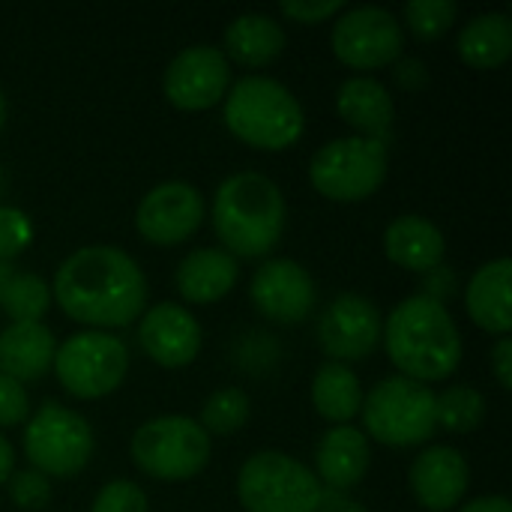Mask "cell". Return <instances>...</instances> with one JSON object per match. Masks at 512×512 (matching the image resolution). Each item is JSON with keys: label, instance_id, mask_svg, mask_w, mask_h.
Returning a JSON list of instances; mask_svg holds the SVG:
<instances>
[{"label": "cell", "instance_id": "obj_1", "mask_svg": "<svg viewBox=\"0 0 512 512\" xmlns=\"http://www.w3.org/2000/svg\"><path fill=\"white\" fill-rule=\"evenodd\" d=\"M51 297L66 318L87 330L108 333L144 315L147 276L141 264L117 246H84L57 267Z\"/></svg>", "mask_w": 512, "mask_h": 512}, {"label": "cell", "instance_id": "obj_2", "mask_svg": "<svg viewBox=\"0 0 512 512\" xmlns=\"http://www.w3.org/2000/svg\"><path fill=\"white\" fill-rule=\"evenodd\" d=\"M381 342L402 378L435 384L447 381L462 363V333L444 303L423 294L405 297L384 321Z\"/></svg>", "mask_w": 512, "mask_h": 512}, {"label": "cell", "instance_id": "obj_3", "mask_svg": "<svg viewBox=\"0 0 512 512\" xmlns=\"http://www.w3.org/2000/svg\"><path fill=\"white\" fill-rule=\"evenodd\" d=\"M285 198L273 177L237 171L213 195V231L234 258H267L285 234Z\"/></svg>", "mask_w": 512, "mask_h": 512}, {"label": "cell", "instance_id": "obj_4", "mask_svg": "<svg viewBox=\"0 0 512 512\" xmlns=\"http://www.w3.org/2000/svg\"><path fill=\"white\" fill-rule=\"evenodd\" d=\"M222 102L228 132L255 150H288L306 132L300 99L270 75H243L228 87Z\"/></svg>", "mask_w": 512, "mask_h": 512}, {"label": "cell", "instance_id": "obj_5", "mask_svg": "<svg viewBox=\"0 0 512 512\" xmlns=\"http://www.w3.org/2000/svg\"><path fill=\"white\" fill-rule=\"evenodd\" d=\"M435 396L438 393L432 387L402 375L378 381L360 408L363 426L369 432L366 438L399 450L426 444L438 429Z\"/></svg>", "mask_w": 512, "mask_h": 512}, {"label": "cell", "instance_id": "obj_6", "mask_svg": "<svg viewBox=\"0 0 512 512\" xmlns=\"http://www.w3.org/2000/svg\"><path fill=\"white\" fill-rule=\"evenodd\" d=\"M129 453L141 474L159 483H186L210 465L213 444L198 420L165 414L135 429Z\"/></svg>", "mask_w": 512, "mask_h": 512}, {"label": "cell", "instance_id": "obj_7", "mask_svg": "<svg viewBox=\"0 0 512 512\" xmlns=\"http://www.w3.org/2000/svg\"><path fill=\"white\" fill-rule=\"evenodd\" d=\"M321 495L315 471L282 450L249 456L237 474V501L246 512H315Z\"/></svg>", "mask_w": 512, "mask_h": 512}, {"label": "cell", "instance_id": "obj_8", "mask_svg": "<svg viewBox=\"0 0 512 512\" xmlns=\"http://www.w3.org/2000/svg\"><path fill=\"white\" fill-rule=\"evenodd\" d=\"M390 171V147L372 138L348 135L321 144L309 162V183L330 201L354 204L372 198Z\"/></svg>", "mask_w": 512, "mask_h": 512}, {"label": "cell", "instance_id": "obj_9", "mask_svg": "<svg viewBox=\"0 0 512 512\" xmlns=\"http://www.w3.org/2000/svg\"><path fill=\"white\" fill-rule=\"evenodd\" d=\"M24 456L33 471L45 474L48 480H66L81 474L96 450V438L90 423L57 402H45L33 411L24 423Z\"/></svg>", "mask_w": 512, "mask_h": 512}, {"label": "cell", "instance_id": "obj_10", "mask_svg": "<svg viewBox=\"0 0 512 512\" xmlns=\"http://www.w3.org/2000/svg\"><path fill=\"white\" fill-rule=\"evenodd\" d=\"M60 387L84 402L111 396L129 375V348L102 330H78L57 345L54 366Z\"/></svg>", "mask_w": 512, "mask_h": 512}, {"label": "cell", "instance_id": "obj_11", "mask_svg": "<svg viewBox=\"0 0 512 512\" xmlns=\"http://www.w3.org/2000/svg\"><path fill=\"white\" fill-rule=\"evenodd\" d=\"M330 45L339 63L357 72L393 66L405 51V27L384 6H351L336 15Z\"/></svg>", "mask_w": 512, "mask_h": 512}, {"label": "cell", "instance_id": "obj_12", "mask_svg": "<svg viewBox=\"0 0 512 512\" xmlns=\"http://www.w3.org/2000/svg\"><path fill=\"white\" fill-rule=\"evenodd\" d=\"M231 87V63L216 45H189L171 57L162 75L165 99L180 111H207L225 99Z\"/></svg>", "mask_w": 512, "mask_h": 512}, {"label": "cell", "instance_id": "obj_13", "mask_svg": "<svg viewBox=\"0 0 512 512\" xmlns=\"http://www.w3.org/2000/svg\"><path fill=\"white\" fill-rule=\"evenodd\" d=\"M204 195L186 180H165L153 186L135 210L138 234L153 246H180L204 225Z\"/></svg>", "mask_w": 512, "mask_h": 512}, {"label": "cell", "instance_id": "obj_14", "mask_svg": "<svg viewBox=\"0 0 512 512\" xmlns=\"http://www.w3.org/2000/svg\"><path fill=\"white\" fill-rule=\"evenodd\" d=\"M381 309L363 294L333 297L318 318V345L333 363H357L381 345Z\"/></svg>", "mask_w": 512, "mask_h": 512}, {"label": "cell", "instance_id": "obj_15", "mask_svg": "<svg viewBox=\"0 0 512 512\" xmlns=\"http://www.w3.org/2000/svg\"><path fill=\"white\" fill-rule=\"evenodd\" d=\"M249 297L252 306L273 324H300L318 303L312 273L291 258H267L252 276Z\"/></svg>", "mask_w": 512, "mask_h": 512}, {"label": "cell", "instance_id": "obj_16", "mask_svg": "<svg viewBox=\"0 0 512 512\" xmlns=\"http://www.w3.org/2000/svg\"><path fill=\"white\" fill-rule=\"evenodd\" d=\"M138 342L141 351L162 369L189 366L204 345L201 321L180 303H156L144 309L138 318Z\"/></svg>", "mask_w": 512, "mask_h": 512}, {"label": "cell", "instance_id": "obj_17", "mask_svg": "<svg viewBox=\"0 0 512 512\" xmlns=\"http://www.w3.org/2000/svg\"><path fill=\"white\" fill-rule=\"evenodd\" d=\"M408 483L423 510L450 512L465 501L471 489V465L456 447H426L411 462Z\"/></svg>", "mask_w": 512, "mask_h": 512}, {"label": "cell", "instance_id": "obj_18", "mask_svg": "<svg viewBox=\"0 0 512 512\" xmlns=\"http://www.w3.org/2000/svg\"><path fill=\"white\" fill-rule=\"evenodd\" d=\"M336 111L360 138H372L387 147L393 144L396 102L387 84H381L378 78L372 75L345 78L336 90Z\"/></svg>", "mask_w": 512, "mask_h": 512}, {"label": "cell", "instance_id": "obj_19", "mask_svg": "<svg viewBox=\"0 0 512 512\" xmlns=\"http://www.w3.org/2000/svg\"><path fill=\"white\" fill-rule=\"evenodd\" d=\"M372 465V450L366 432L348 426H333L315 450V477L321 480L324 489L336 492H351L360 486L369 474Z\"/></svg>", "mask_w": 512, "mask_h": 512}, {"label": "cell", "instance_id": "obj_20", "mask_svg": "<svg viewBox=\"0 0 512 512\" xmlns=\"http://www.w3.org/2000/svg\"><path fill=\"white\" fill-rule=\"evenodd\" d=\"M57 339L42 321H12L0 330V375L27 384L51 372Z\"/></svg>", "mask_w": 512, "mask_h": 512}, {"label": "cell", "instance_id": "obj_21", "mask_svg": "<svg viewBox=\"0 0 512 512\" xmlns=\"http://www.w3.org/2000/svg\"><path fill=\"white\" fill-rule=\"evenodd\" d=\"M512 261L510 255L492 258L477 267V273L468 279L465 288V306L471 321L492 333V336H507L512 330Z\"/></svg>", "mask_w": 512, "mask_h": 512}, {"label": "cell", "instance_id": "obj_22", "mask_svg": "<svg viewBox=\"0 0 512 512\" xmlns=\"http://www.w3.org/2000/svg\"><path fill=\"white\" fill-rule=\"evenodd\" d=\"M384 255L408 270V273H429L438 264H444L447 255V240L444 231L417 213H405L399 219H393L384 231Z\"/></svg>", "mask_w": 512, "mask_h": 512}, {"label": "cell", "instance_id": "obj_23", "mask_svg": "<svg viewBox=\"0 0 512 512\" xmlns=\"http://www.w3.org/2000/svg\"><path fill=\"white\" fill-rule=\"evenodd\" d=\"M237 279H240L237 258L216 246H201V249L189 252L180 261L177 276H174L180 297L195 306L219 303L222 297H228L234 291Z\"/></svg>", "mask_w": 512, "mask_h": 512}, {"label": "cell", "instance_id": "obj_24", "mask_svg": "<svg viewBox=\"0 0 512 512\" xmlns=\"http://www.w3.org/2000/svg\"><path fill=\"white\" fill-rule=\"evenodd\" d=\"M285 42H288V36L273 15L243 12V15L231 18V24L225 27L222 54L228 57V63L234 60L246 69H264L282 57Z\"/></svg>", "mask_w": 512, "mask_h": 512}, {"label": "cell", "instance_id": "obj_25", "mask_svg": "<svg viewBox=\"0 0 512 512\" xmlns=\"http://www.w3.org/2000/svg\"><path fill=\"white\" fill-rule=\"evenodd\" d=\"M363 399V384L357 372L345 363L330 360L312 378V405L318 417H324L333 426H348L354 417H360Z\"/></svg>", "mask_w": 512, "mask_h": 512}, {"label": "cell", "instance_id": "obj_26", "mask_svg": "<svg viewBox=\"0 0 512 512\" xmlns=\"http://www.w3.org/2000/svg\"><path fill=\"white\" fill-rule=\"evenodd\" d=\"M459 57L474 69H498L512 54V18L507 12L474 15L456 42Z\"/></svg>", "mask_w": 512, "mask_h": 512}, {"label": "cell", "instance_id": "obj_27", "mask_svg": "<svg viewBox=\"0 0 512 512\" xmlns=\"http://www.w3.org/2000/svg\"><path fill=\"white\" fill-rule=\"evenodd\" d=\"M435 417L438 426L447 429L450 435L477 432L486 420V396L468 384L447 387L441 396H435Z\"/></svg>", "mask_w": 512, "mask_h": 512}, {"label": "cell", "instance_id": "obj_28", "mask_svg": "<svg viewBox=\"0 0 512 512\" xmlns=\"http://www.w3.org/2000/svg\"><path fill=\"white\" fill-rule=\"evenodd\" d=\"M54 297H51V285L36 276V273H12L3 297H0V309L6 312L9 324L12 321H42L45 312L51 309Z\"/></svg>", "mask_w": 512, "mask_h": 512}, {"label": "cell", "instance_id": "obj_29", "mask_svg": "<svg viewBox=\"0 0 512 512\" xmlns=\"http://www.w3.org/2000/svg\"><path fill=\"white\" fill-rule=\"evenodd\" d=\"M249 417H252V402H249V396H246L240 387H222V390H216V393L204 402L198 426H201L210 438H213V435L228 438V435L240 432V429L249 423Z\"/></svg>", "mask_w": 512, "mask_h": 512}, {"label": "cell", "instance_id": "obj_30", "mask_svg": "<svg viewBox=\"0 0 512 512\" xmlns=\"http://www.w3.org/2000/svg\"><path fill=\"white\" fill-rule=\"evenodd\" d=\"M402 15H405L408 30L417 39L432 42V39H441L456 24L459 6L453 0H411L405 3Z\"/></svg>", "mask_w": 512, "mask_h": 512}, {"label": "cell", "instance_id": "obj_31", "mask_svg": "<svg viewBox=\"0 0 512 512\" xmlns=\"http://www.w3.org/2000/svg\"><path fill=\"white\" fill-rule=\"evenodd\" d=\"M33 222L21 207L0 204V261L18 258L30 243H33Z\"/></svg>", "mask_w": 512, "mask_h": 512}, {"label": "cell", "instance_id": "obj_32", "mask_svg": "<svg viewBox=\"0 0 512 512\" xmlns=\"http://www.w3.org/2000/svg\"><path fill=\"white\" fill-rule=\"evenodd\" d=\"M90 512H150V501L138 483L111 480L96 492Z\"/></svg>", "mask_w": 512, "mask_h": 512}, {"label": "cell", "instance_id": "obj_33", "mask_svg": "<svg viewBox=\"0 0 512 512\" xmlns=\"http://www.w3.org/2000/svg\"><path fill=\"white\" fill-rule=\"evenodd\" d=\"M9 498L18 510H45L51 501V480L33 468L12 471L9 477Z\"/></svg>", "mask_w": 512, "mask_h": 512}, {"label": "cell", "instance_id": "obj_34", "mask_svg": "<svg viewBox=\"0 0 512 512\" xmlns=\"http://www.w3.org/2000/svg\"><path fill=\"white\" fill-rule=\"evenodd\" d=\"M30 417V393L24 384L0 375V429H12L27 423Z\"/></svg>", "mask_w": 512, "mask_h": 512}, {"label": "cell", "instance_id": "obj_35", "mask_svg": "<svg viewBox=\"0 0 512 512\" xmlns=\"http://www.w3.org/2000/svg\"><path fill=\"white\" fill-rule=\"evenodd\" d=\"M279 12L297 24H321L345 12L342 0H297V3H282Z\"/></svg>", "mask_w": 512, "mask_h": 512}, {"label": "cell", "instance_id": "obj_36", "mask_svg": "<svg viewBox=\"0 0 512 512\" xmlns=\"http://www.w3.org/2000/svg\"><path fill=\"white\" fill-rule=\"evenodd\" d=\"M456 273L447 264H438L435 270L423 273V297L435 300V303H447L456 294Z\"/></svg>", "mask_w": 512, "mask_h": 512}, {"label": "cell", "instance_id": "obj_37", "mask_svg": "<svg viewBox=\"0 0 512 512\" xmlns=\"http://www.w3.org/2000/svg\"><path fill=\"white\" fill-rule=\"evenodd\" d=\"M393 78L402 90H423L429 84V69L420 57H399L393 63Z\"/></svg>", "mask_w": 512, "mask_h": 512}, {"label": "cell", "instance_id": "obj_38", "mask_svg": "<svg viewBox=\"0 0 512 512\" xmlns=\"http://www.w3.org/2000/svg\"><path fill=\"white\" fill-rule=\"evenodd\" d=\"M492 372L498 378V384L504 390L512 387V339L510 336H498L495 348H492Z\"/></svg>", "mask_w": 512, "mask_h": 512}, {"label": "cell", "instance_id": "obj_39", "mask_svg": "<svg viewBox=\"0 0 512 512\" xmlns=\"http://www.w3.org/2000/svg\"><path fill=\"white\" fill-rule=\"evenodd\" d=\"M315 512H366V507L351 498L348 492H336V489H324L321 495V504Z\"/></svg>", "mask_w": 512, "mask_h": 512}, {"label": "cell", "instance_id": "obj_40", "mask_svg": "<svg viewBox=\"0 0 512 512\" xmlns=\"http://www.w3.org/2000/svg\"><path fill=\"white\" fill-rule=\"evenodd\" d=\"M459 512H512V504L507 495H483L468 501Z\"/></svg>", "mask_w": 512, "mask_h": 512}, {"label": "cell", "instance_id": "obj_41", "mask_svg": "<svg viewBox=\"0 0 512 512\" xmlns=\"http://www.w3.org/2000/svg\"><path fill=\"white\" fill-rule=\"evenodd\" d=\"M12 471H15V450H12L9 438L0 435V486L9 483Z\"/></svg>", "mask_w": 512, "mask_h": 512}, {"label": "cell", "instance_id": "obj_42", "mask_svg": "<svg viewBox=\"0 0 512 512\" xmlns=\"http://www.w3.org/2000/svg\"><path fill=\"white\" fill-rule=\"evenodd\" d=\"M12 264H6V261H0V297H3V291H6V285H9V279H12Z\"/></svg>", "mask_w": 512, "mask_h": 512}, {"label": "cell", "instance_id": "obj_43", "mask_svg": "<svg viewBox=\"0 0 512 512\" xmlns=\"http://www.w3.org/2000/svg\"><path fill=\"white\" fill-rule=\"evenodd\" d=\"M6 123V96H3V87H0V129Z\"/></svg>", "mask_w": 512, "mask_h": 512}, {"label": "cell", "instance_id": "obj_44", "mask_svg": "<svg viewBox=\"0 0 512 512\" xmlns=\"http://www.w3.org/2000/svg\"><path fill=\"white\" fill-rule=\"evenodd\" d=\"M3 183H6V180H3V168H0V195H3Z\"/></svg>", "mask_w": 512, "mask_h": 512}]
</instances>
